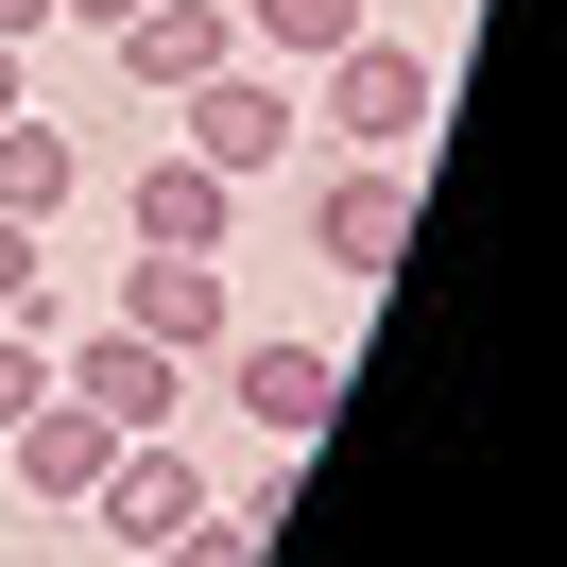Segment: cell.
Masks as SVG:
<instances>
[{"label": "cell", "instance_id": "obj_1", "mask_svg": "<svg viewBox=\"0 0 567 567\" xmlns=\"http://www.w3.org/2000/svg\"><path fill=\"white\" fill-rule=\"evenodd\" d=\"M430 104H447V70H430V52H395L379 18H361V35L327 52V86H310V121H327L344 155H413V138H430Z\"/></svg>", "mask_w": 567, "mask_h": 567}, {"label": "cell", "instance_id": "obj_2", "mask_svg": "<svg viewBox=\"0 0 567 567\" xmlns=\"http://www.w3.org/2000/svg\"><path fill=\"white\" fill-rule=\"evenodd\" d=\"M173 121H189V155H207L224 189L292 173V138H310V104H292V70H258V52H224L207 86H173Z\"/></svg>", "mask_w": 567, "mask_h": 567}, {"label": "cell", "instance_id": "obj_3", "mask_svg": "<svg viewBox=\"0 0 567 567\" xmlns=\"http://www.w3.org/2000/svg\"><path fill=\"white\" fill-rule=\"evenodd\" d=\"M310 258L344 292H379L395 258H413V155H344V173L310 189Z\"/></svg>", "mask_w": 567, "mask_h": 567}, {"label": "cell", "instance_id": "obj_4", "mask_svg": "<svg viewBox=\"0 0 567 567\" xmlns=\"http://www.w3.org/2000/svg\"><path fill=\"white\" fill-rule=\"evenodd\" d=\"M52 395H86V413L138 447V430H173V413H189V361H173V344H138V327H70V344H52Z\"/></svg>", "mask_w": 567, "mask_h": 567}, {"label": "cell", "instance_id": "obj_5", "mask_svg": "<svg viewBox=\"0 0 567 567\" xmlns=\"http://www.w3.org/2000/svg\"><path fill=\"white\" fill-rule=\"evenodd\" d=\"M189 516H207V464H189L173 430L104 447V482H86V533H104V550H155V533H189Z\"/></svg>", "mask_w": 567, "mask_h": 567}, {"label": "cell", "instance_id": "obj_6", "mask_svg": "<svg viewBox=\"0 0 567 567\" xmlns=\"http://www.w3.org/2000/svg\"><path fill=\"white\" fill-rule=\"evenodd\" d=\"M121 224H138V258H224V241H241V189L173 138V155H138V173H121Z\"/></svg>", "mask_w": 567, "mask_h": 567}, {"label": "cell", "instance_id": "obj_7", "mask_svg": "<svg viewBox=\"0 0 567 567\" xmlns=\"http://www.w3.org/2000/svg\"><path fill=\"white\" fill-rule=\"evenodd\" d=\"M104 52H121V86H138V104H173V86H207L224 52H241V0H138Z\"/></svg>", "mask_w": 567, "mask_h": 567}, {"label": "cell", "instance_id": "obj_8", "mask_svg": "<svg viewBox=\"0 0 567 567\" xmlns=\"http://www.w3.org/2000/svg\"><path fill=\"white\" fill-rule=\"evenodd\" d=\"M224 395H241L258 447H310V430L344 413V344H241V361H224Z\"/></svg>", "mask_w": 567, "mask_h": 567}, {"label": "cell", "instance_id": "obj_9", "mask_svg": "<svg viewBox=\"0 0 567 567\" xmlns=\"http://www.w3.org/2000/svg\"><path fill=\"white\" fill-rule=\"evenodd\" d=\"M104 447H121V430L86 413V395H35V413L0 430V464H18V498H35V516H86V482H104Z\"/></svg>", "mask_w": 567, "mask_h": 567}, {"label": "cell", "instance_id": "obj_10", "mask_svg": "<svg viewBox=\"0 0 567 567\" xmlns=\"http://www.w3.org/2000/svg\"><path fill=\"white\" fill-rule=\"evenodd\" d=\"M104 327H138V344H173V361H207V344H224V258H138Z\"/></svg>", "mask_w": 567, "mask_h": 567}, {"label": "cell", "instance_id": "obj_11", "mask_svg": "<svg viewBox=\"0 0 567 567\" xmlns=\"http://www.w3.org/2000/svg\"><path fill=\"white\" fill-rule=\"evenodd\" d=\"M70 189H86V138H70V121H35V104H18V121H0V224H52Z\"/></svg>", "mask_w": 567, "mask_h": 567}, {"label": "cell", "instance_id": "obj_12", "mask_svg": "<svg viewBox=\"0 0 567 567\" xmlns=\"http://www.w3.org/2000/svg\"><path fill=\"white\" fill-rule=\"evenodd\" d=\"M361 18H379V0H241V52H258V70H327Z\"/></svg>", "mask_w": 567, "mask_h": 567}, {"label": "cell", "instance_id": "obj_13", "mask_svg": "<svg viewBox=\"0 0 567 567\" xmlns=\"http://www.w3.org/2000/svg\"><path fill=\"white\" fill-rule=\"evenodd\" d=\"M0 327H52V224H0Z\"/></svg>", "mask_w": 567, "mask_h": 567}, {"label": "cell", "instance_id": "obj_14", "mask_svg": "<svg viewBox=\"0 0 567 567\" xmlns=\"http://www.w3.org/2000/svg\"><path fill=\"white\" fill-rule=\"evenodd\" d=\"M155 567H258V516H224V498H207L189 533H155Z\"/></svg>", "mask_w": 567, "mask_h": 567}, {"label": "cell", "instance_id": "obj_15", "mask_svg": "<svg viewBox=\"0 0 567 567\" xmlns=\"http://www.w3.org/2000/svg\"><path fill=\"white\" fill-rule=\"evenodd\" d=\"M35 395H52V327H0V430L35 413Z\"/></svg>", "mask_w": 567, "mask_h": 567}, {"label": "cell", "instance_id": "obj_16", "mask_svg": "<svg viewBox=\"0 0 567 567\" xmlns=\"http://www.w3.org/2000/svg\"><path fill=\"white\" fill-rule=\"evenodd\" d=\"M35 35H52V0H0V52H35Z\"/></svg>", "mask_w": 567, "mask_h": 567}, {"label": "cell", "instance_id": "obj_17", "mask_svg": "<svg viewBox=\"0 0 567 567\" xmlns=\"http://www.w3.org/2000/svg\"><path fill=\"white\" fill-rule=\"evenodd\" d=\"M52 18H86V35H121V18H138V0H52Z\"/></svg>", "mask_w": 567, "mask_h": 567}, {"label": "cell", "instance_id": "obj_18", "mask_svg": "<svg viewBox=\"0 0 567 567\" xmlns=\"http://www.w3.org/2000/svg\"><path fill=\"white\" fill-rule=\"evenodd\" d=\"M18 104H35V70H18V52H0V121H18Z\"/></svg>", "mask_w": 567, "mask_h": 567}]
</instances>
